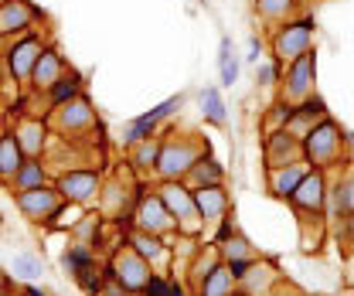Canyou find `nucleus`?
I'll return each mask as SVG.
<instances>
[{"label":"nucleus","mask_w":354,"mask_h":296,"mask_svg":"<svg viewBox=\"0 0 354 296\" xmlns=\"http://www.w3.org/2000/svg\"><path fill=\"white\" fill-rule=\"evenodd\" d=\"M184 184L194 191V187H212V184H225V167H221L218 160L208 154V157H201L194 167L187 170V177H184Z\"/></svg>","instance_id":"25"},{"label":"nucleus","mask_w":354,"mask_h":296,"mask_svg":"<svg viewBox=\"0 0 354 296\" xmlns=\"http://www.w3.org/2000/svg\"><path fill=\"white\" fill-rule=\"evenodd\" d=\"M48 95H51V106H62V102H68V99L82 95V79H79L75 72H65L58 82L48 89Z\"/></svg>","instance_id":"33"},{"label":"nucleus","mask_w":354,"mask_h":296,"mask_svg":"<svg viewBox=\"0 0 354 296\" xmlns=\"http://www.w3.org/2000/svg\"><path fill=\"white\" fill-rule=\"evenodd\" d=\"M194 205L205 218V225H225L228 214H232V194L225 191V184L194 187Z\"/></svg>","instance_id":"16"},{"label":"nucleus","mask_w":354,"mask_h":296,"mask_svg":"<svg viewBox=\"0 0 354 296\" xmlns=\"http://www.w3.org/2000/svg\"><path fill=\"white\" fill-rule=\"evenodd\" d=\"M51 123L62 129L65 136H75V133H86V129L95 123V113H92V106H88L86 95H75V99H68V102L55 106Z\"/></svg>","instance_id":"13"},{"label":"nucleus","mask_w":354,"mask_h":296,"mask_svg":"<svg viewBox=\"0 0 354 296\" xmlns=\"http://www.w3.org/2000/svg\"><path fill=\"white\" fill-rule=\"evenodd\" d=\"M232 293H239V283H235V276L228 272V266L221 262L218 269L194 290V296H232Z\"/></svg>","instance_id":"30"},{"label":"nucleus","mask_w":354,"mask_h":296,"mask_svg":"<svg viewBox=\"0 0 354 296\" xmlns=\"http://www.w3.org/2000/svg\"><path fill=\"white\" fill-rule=\"evenodd\" d=\"M75 283L82 286V293L86 296H99V290H102V283H106V276L95 269V262L92 266H86V269H79L75 272Z\"/></svg>","instance_id":"39"},{"label":"nucleus","mask_w":354,"mask_h":296,"mask_svg":"<svg viewBox=\"0 0 354 296\" xmlns=\"http://www.w3.org/2000/svg\"><path fill=\"white\" fill-rule=\"evenodd\" d=\"M266 170L272 167H286L293 160H304V140H297L290 129H276V133H266Z\"/></svg>","instance_id":"14"},{"label":"nucleus","mask_w":354,"mask_h":296,"mask_svg":"<svg viewBox=\"0 0 354 296\" xmlns=\"http://www.w3.org/2000/svg\"><path fill=\"white\" fill-rule=\"evenodd\" d=\"M44 181H48V174H44L41 160H24V164H21V170L10 177V191H14V194H24V191L41 187Z\"/></svg>","instance_id":"29"},{"label":"nucleus","mask_w":354,"mask_h":296,"mask_svg":"<svg viewBox=\"0 0 354 296\" xmlns=\"http://www.w3.org/2000/svg\"><path fill=\"white\" fill-rule=\"evenodd\" d=\"M348 143H351V147H354V133H348Z\"/></svg>","instance_id":"48"},{"label":"nucleus","mask_w":354,"mask_h":296,"mask_svg":"<svg viewBox=\"0 0 354 296\" xmlns=\"http://www.w3.org/2000/svg\"><path fill=\"white\" fill-rule=\"evenodd\" d=\"M327 194H330V187H327L324 170L310 167L307 177L297 184V191H293L290 205H293L300 214H307V218H320V214H324V208H327Z\"/></svg>","instance_id":"8"},{"label":"nucleus","mask_w":354,"mask_h":296,"mask_svg":"<svg viewBox=\"0 0 354 296\" xmlns=\"http://www.w3.org/2000/svg\"><path fill=\"white\" fill-rule=\"evenodd\" d=\"M218 266H221V255H218V249H215V242H212V246H198L191 266H187V283H191V290H198Z\"/></svg>","instance_id":"23"},{"label":"nucleus","mask_w":354,"mask_h":296,"mask_svg":"<svg viewBox=\"0 0 354 296\" xmlns=\"http://www.w3.org/2000/svg\"><path fill=\"white\" fill-rule=\"evenodd\" d=\"M180 106H184V95H171V99H164L160 106H153L150 113H143V116L130 120V123L123 127V143H127V147H133V143H140V140L157 136V127H160L167 116H174Z\"/></svg>","instance_id":"9"},{"label":"nucleus","mask_w":354,"mask_h":296,"mask_svg":"<svg viewBox=\"0 0 354 296\" xmlns=\"http://www.w3.org/2000/svg\"><path fill=\"white\" fill-rule=\"evenodd\" d=\"M14 136H17V143H21L24 157H28V160H38V157H41V150H44L48 127H44L41 120H21V123L14 127Z\"/></svg>","instance_id":"24"},{"label":"nucleus","mask_w":354,"mask_h":296,"mask_svg":"<svg viewBox=\"0 0 354 296\" xmlns=\"http://www.w3.org/2000/svg\"><path fill=\"white\" fill-rule=\"evenodd\" d=\"M127 242H130L133 249H136V252H140L143 259H147V262H150V266H153V272H157V269H164V266L171 262V246H167L160 235H150V232H140V228H133Z\"/></svg>","instance_id":"20"},{"label":"nucleus","mask_w":354,"mask_h":296,"mask_svg":"<svg viewBox=\"0 0 354 296\" xmlns=\"http://www.w3.org/2000/svg\"><path fill=\"white\" fill-rule=\"evenodd\" d=\"M313 82H317V55L307 51L300 55L297 62L286 65V75H283V99L290 106H300L313 95Z\"/></svg>","instance_id":"7"},{"label":"nucleus","mask_w":354,"mask_h":296,"mask_svg":"<svg viewBox=\"0 0 354 296\" xmlns=\"http://www.w3.org/2000/svg\"><path fill=\"white\" fill-rule=\"evenodd\" d=\"M68 68H65V58L55 51V48H44L41 58L35 62V72H31V82H35V89H51V85L58 82L62 75H65Z\"/></svg>","instance_id":"22"},{"label":"nucleus","mask_w":354,"mask_h":296,"mask_svg":"<svg viewBox=\"0 0 354 296\" xmlns=\"http://www.w3.org/2000/svg\"><path fill=\"white\" fill-rule=\"evenodd\" d=\"M307 157L304 160H293V164H286V167H272L266 170V184H269V194L272 198H279V201H290L293 198V191H297V184L307 177Z\"/></svg>","instance_id":"17"},{"label":"nucleus","mask_w":354,"mask_h":296,"mask_svg":"<svg viewBox=\"0 0 354 296\" xmlns=\"http://www.w3.org/2000/svg\"><path fill=\"white\" fill-rule=\"evenodd\" d=\"M24 160H28V157H24L17 136H14V133H0V181L10 184V177L21 170Z\"/></svg>","instance_id":"26"},{"label":"nucleus","mask_w":354,"mask_h":296,"mask_svg":"<svg viewBox=\"0 0 354 296\" xmlns=\"http://www.w3.org/2000/svg\"><path fill=\"white\" fill-rule=\"evenodd\" d=\"M0 3H3V0H0Z\"/></svg>","instance_id":"52"},{"label":"nucleus","mask_w":354,"mask_h":296,"mask_svg":"<svg viewBox=\"0 0 354 296\" xmlns=\"http://www.w3.org/2000/svg\"><path fill=\"white\" fill-rule=\"evenodd\" d=\"M143 296H171V283L164 279V276H150V283L143 286Z\"/></svg>","instance_id":"41"},{"label":"nucleus","mask_w":354,"mask_h":296,"mask_svg":"<svg viewBox=\"0 0 354 296\" xmlns=\"http://www.w3.org/2000/svg\"><path fill=\"white\" fill-rule=\"evenodd\" d=\"M232 296H245V293H232Z\"/></svg>","instance_id":"50"},{"label":"nucleus","mask_w":354,"mask_h":296,"mask_svg":"<svg viewBox=\"0 0 354 296\" xmlns=\"http://www.w3.org/2000/svg\"><path fill=\"white\" fill-rule=\"evenodd\" d=\"M44 44L38 35H21V38H14V44L7 48V68H10V75L17 79V82H28L31 79V72H35V62L41 58Z\"/></svg>","instance_id":"12"},{"label":"nucleus","mask_w":354,"mask_h":296,"mask_svg":"<svg viewBox=\"0 0 354 296\" xmlns=\"http://www.w3.org/2000/svg\"><path fill=\"white\" fill-rule=\"evenodd\" d=\"M92 262H95V252H92V249H86V246H72L68 252L62 255V266H65V269H68L72 276H75L79 269L92 266Z\"/></svg>","instance_id":"38"},{"label":"nucleus","mask_w":354,"mask_h":296,"mask_svg":"<svg viewBox=\"0 0 354 296\" xmlns=\"http://www.w3.org/2000/svg\"><path fill=\"white\" fill-rule=\"evenodd\" d=\"M99 296H133V293L127 290V286H120L116 279H109V276H106V283H102V290H99Z\"/></svg>","instance_id":"42"},{"label":"nucleus","mask_w":354,"mask_h":296,"mask_svg":"<svg viewBox=\"0 0 354 296\" xmlns=\"http://www.w3.org/2000/svg\"><path fill=\"white\" fill-rule=\"evenodd\" d=\"M212 147L198 133H167L160 136V157H157V177L160 181H184L187 170L201 157H208Z\"/></svg>","instance_id":"1"},{"label":"nucleus","mask_w":354,"mask_h":296,"mask_svg":"<svg viewBox=\"0 0 354 296\" xmlns=\"http://www.w3.org/2000/svg\"><path fill=\"white\" fill-rule=\"evenodd\" d=\"M150 276H153V266L136 252L130 242L120 246V249L113 252V259H109V279H116V283L127 286L130 293H143V286L150 283Z\"/></svg>","instance_id":"5"},{"label":"nucleus","mask_w":354,"mask_h":296,"mask_svg":"<svg viewBox=\"0 0 354 296\" xmlns=\"http://www.w3.org/2000/svg\"><path fill=\"white\" fill-rule=\"evenodd\" d=\"M58 194L68 201V205H75V208H82L88 201H95L99 198V191H102V181H99V174L95 170H68V174H62L58 177Z\"/></svg>","instance_id":"11"},{"label":"nucleus","mask_w":354,"mask_h":296,"mask_svg":"<svg viewBox=\"0 0 354 296\" xmlns=\"http://www.w3.org/2000/svg\"><path fill=\"white\" fill-rule=\"evenodd\" d=\"M0 296H7V293H0Z\"/></svg>","instance_id":"51"},{"label":"nucleus","mask_w":354,"mask_h":296,"mask_svg":"<svg viewBox=\"0 0 354 296\" xmlns=\"http://www.w3.org/2000/svg\"><path fill=\"white\" fill-rule=\"evenodd\" d=\"M256 82L263 85V89H272V85L279 82V62H263V65H256Z\"/></svg>","instance_id":"40"},{"label":"nucleus","mask_w":354,"mask_h":296,"mask_svg":"<svg viewBox=\"0 0 354 296\" xmlns=\"http://www.w3.org/2000/svg\"><path fill=\"white\" fill-rule=\"evenodd\" d=\"M157 194H160V201L167 205V212L174 218L177 235H184V239L205 235V218H201L198 205H194V191L184 181H160Z\"/></svg>","instance_id":"3"},{"label":"nucleus","mask_w":354,"mask_h":296,"mask_svg":"<svg viewBox=\"0 0 354 296\" xmlns=\"http://www.w3.org/2000/svg\"><path fill=\"white\" fill-rule=\"evenodd\" d=\"M10 272H14L17 279L31 283V279H38V276L44 272V266H41V259H38V255L17 252V255H10Z\"/></svg>","instance_id":"34"},{"label":"nucleus","mask_w":354,"mask_h":296,"mask_svg":"<svg viewBox=\"0 0 354 296\" xmlns=\"http://www.w3.org/2000/svg\"><path fill=\"white\" fill-rule=\"evenodd\" d=\"M256 10L266 24H283L297 10V0H256Z\"/></svg>","instance_id":"32"},{"label":"nucleus","mask_w":354,"mask_h":296,"mask_svg":"<svg viewBox=\"0 0 354 296\" xmlns=\"http://www.w3.org/2000/svg\"><path fill=\"white\" fill-rule=\"evenodd\" d=\"M351 283H354V259H351Z\"/></svg>","instance_id":"49"},{"label":"nucleus","mask_w":354,"mask_h":296,"mask_svg":"<svg viewBox=\"0 0 354 296\" xmlns=\"http://www.w3.org/2000/svg\"><path fill=\"white\" fill-rule=\"evenodd\" d=\"M72 232H75V246H86V249H95V242H99V218L95 214H86L82 221H75L72 225Z\"/></svg>","instance_id":"37"},{"label":"nucleus","mask_w":354,"mask_h":296,"mask_svg":"<svg viewBox=\"0 0 354 296\" xmlns=\"http://www.w3.org/2000/svg\"><path fill=\"white\" fill-rule=\"evenodd\" d=\"M341 296H354V283H351V286H348V290H344V293H341Z\"/></svg>","instance_id":"46"},{"label":"nucleus","mask_w":354,"mask_h":296,"mask_svg":"<svg viewBox=\"0 0 354 296\" xmlns=\"http://www.w3.org/2000/svg\"><path fill=\"white\" fill-rule=\"evenodd\" d=\"M133 228H140V232H150V235H171L177 232L174 218L167 212V205L160 201V194L157 191H143L140 198H136V208H133Z\"/></svg>","instance_id":"6"},{"label":"nucleus","mask_w":354,"mask_h":296,"mask_svg":"<svg viewBox=\"0 0 354 296\" xmlns=\"http://www.w3.org/2000/svg\"><path fill=\"white\" fill-rule=\"evenodd\" d=\"M259 55H263V41L252 35L249 38V55H245V62H252V65H259Z\"/></svg>","instance_id":"43"},{"label":"nucleus","mask_w":354,"mask_h":296,"mask_svg":"<svg viewBox=\"0 0 354 296\" xmlns=\"http://www.w3.org/2000/svg\"><path fill=\"white\" fill-rule=\"evenodd\" d=\"M41 17L38 7L28 0H3L0 3V38H21L31 31V24Z\"/></svg>","instance_id":"15"},{"label":"nucleus","mask_w":354,"mask_h":296,"mask_svg":"<svg viewBox=\"0 0 354 296\" xmlns=\"http://www.w3.org/2000/svg\"><path fill=\"white\" fill-rule=\"evenodd\" d=\"M215 249H218L221 262H256V259H259L256 249L249 246V239H245L242 232H235L228 221L221 225V235L215 239Z\"/></svg>","instance_id":"18"},{"label":"nucleus","mask_w":354,"mask_h":296,"mask_svg":"<svg viewBox=\"0 0 354 296\" xmlns=\"http://www.w3.org/2000/svg\"><path fill=\"white\" fill-rule=\"evenodd\" d=\"M218 75L221 85H235V79H239V58H235L232 38H221L218 44Z\"/></svg>","instance_id":"35"},{"label":"nucleus","mask_w":354,"mask_h":296,"mask_svg":"<svg viewBox=\"0 0 354 296\" xmlns=\"http://www.w3.org/2000/svg\"><path fill=\"white\" fill-rule=\"evenodd\" d=\"M293 296H327V293H307V290H297Z\"/></svg>","instance_id":"45"},{"label":"nucleus","mask_w":354,"mask_h":296,"mask_svg":"<svg viewBox=\"0 0 354 296\" xmlns=\"http://www.w3.org/2000/svg\"><path fill=\"white\" fill-rule=\"evenodd\" d=\"M344 143H348V133L327 116L320 127H313L307 136H304V157H307L310 167H317V170L341 167V160H344Z\"/></svg>","instance_id":"2"},{"label":"nucleus","mask_w":354,"mask_h":296,"mask_svg":"<svg viewBox=\"0 0 354 296\" xmlns=\"http://www.w3.org/2000/svg\"><path fill=\"white\" fill-rule=\"evenodd\" d=\"M198 99H201V116H205V123L225 127V99H221L218 89H215V85H205Z\"/></svg>","instance_id":"31"},{"label":"nucleus","mask_w":354,"mask_h":296,"mask_svg":"<svg viewBox=\"0 0 354 296\" xmlns=\"http://www.w3.org/2000/svg\"><path fill=\"white\" fill-rule=\"evenodd\" d=\"M171 296H187V293H184V286H177V283H171Z\"/></svg>","instance_id":"44"},{"label":"nucleus","mask_w":354,"mask_h":296,"mask_svg":"<svg viewBox=\"0 0 354 296\" xmlns=\"http://www.w3.org/2000/svg\"><path fill=\"white\" fill-rule=\"evenodd\" d=\"M157 157H160V136L140 140L130 147V164L140 174H157Z\"/></svg>","instance_id":"27"},{"label":"nucleus","mask_w":354,"mask_h":296,"mask_svg":"<svg viewBox=\"0 0 354 296\" xmlns=\"http://www.w3.org/2000/svg\"><path fill=\"white\" fill-rule=\"evenodd\" d=\"M62 205H65V198L58 194V187H48V184L17 194V208H21V214H24L28 221H38V225H48L55 214L62 212Z\"/></svg>","instance_id":"10"},{"label":"nucleus","mask_w":354,"mask_h":296,"mask_svg":"<svg viewBox=\"0 0 354 296\" xmlns=\"http://www.w3.org/2000/svg\"><path fill=\"white\" fill-rule=\"evenodd\" d=\"M279 283V272L269 266V262H252L249 269H245V276L239 279V293H245V296H266L272 286Z\"/></svg>","instance_id":"21"},{"label":"nucleus","mask_w":354,"mask_h":296,"mask_svg":"<svg viewBox=\"0 0 354 296\" xmlns=\"http://www.w3.org/2000/svg\"><path fill=\"white\" fill-rule=\"evenodd\" d=\"M24 296H44V293H38V290H28V293H24Z\"/></svg>","instance_id":"47"},{"label":"nucleus","mask_w":354,"mask_h":296,"mask_svg":"<svg viewBox=\"0 0 354 296\" xmlns=\"http://www.w3.org/2000/svg\"><path fill=\"white\" fill-rule=\"evenodd\" d=\"M327 120V106H324V99L320 95H310L307 102H300V106H293V116H290V123L286 129L297 136V140H304L313 127H320Z\"/></svg>","instance_id":"19"},{"label":"nucleus","mask_w":354,"mask_h":296,"mask_svg":"<svg viewBox=\"0 0 354 296\" xmlns=\"http://www.w3.org/2000/svg\"><path fill=\"white\" fill-rule=\"evenodd\" d=\"M327 205H330V212L337 214V218H348V214H354V174H344V177L330 187Z\"/></svg>","instance_id":"28"},{"label":"nucleus","mask_w":354,"mask_h":296,"mask_svg":"<svg viewBox=\"0 0 354 296\" xmlns=\"http://www.w3.org/2000/svg\"><path fill=\"white\" fill-rule=\"evenodd\" d=\"M290 116H293V106H290L286 99H279V102H272V106H269V113H266V120H263V129H266V133L286 129Z\"/></svg>","instance_id":"36"},{"label":"nucleus","mask_w":354,"mask_h":296,"mask_svg":"<svg viewBox=\"0 0 354 296\" xmlns=\"http://www.w3.org/2000/svg\"><path fill=\"white\" fill-rule=\"evenodd\" d=\"M313 35H317V28H313V21H307V17L276 24V31H272V38H269L272 62L290 65V62H297L300 55L313 51Z\"/></svg>","instance_id":"4"}]
</instances>
